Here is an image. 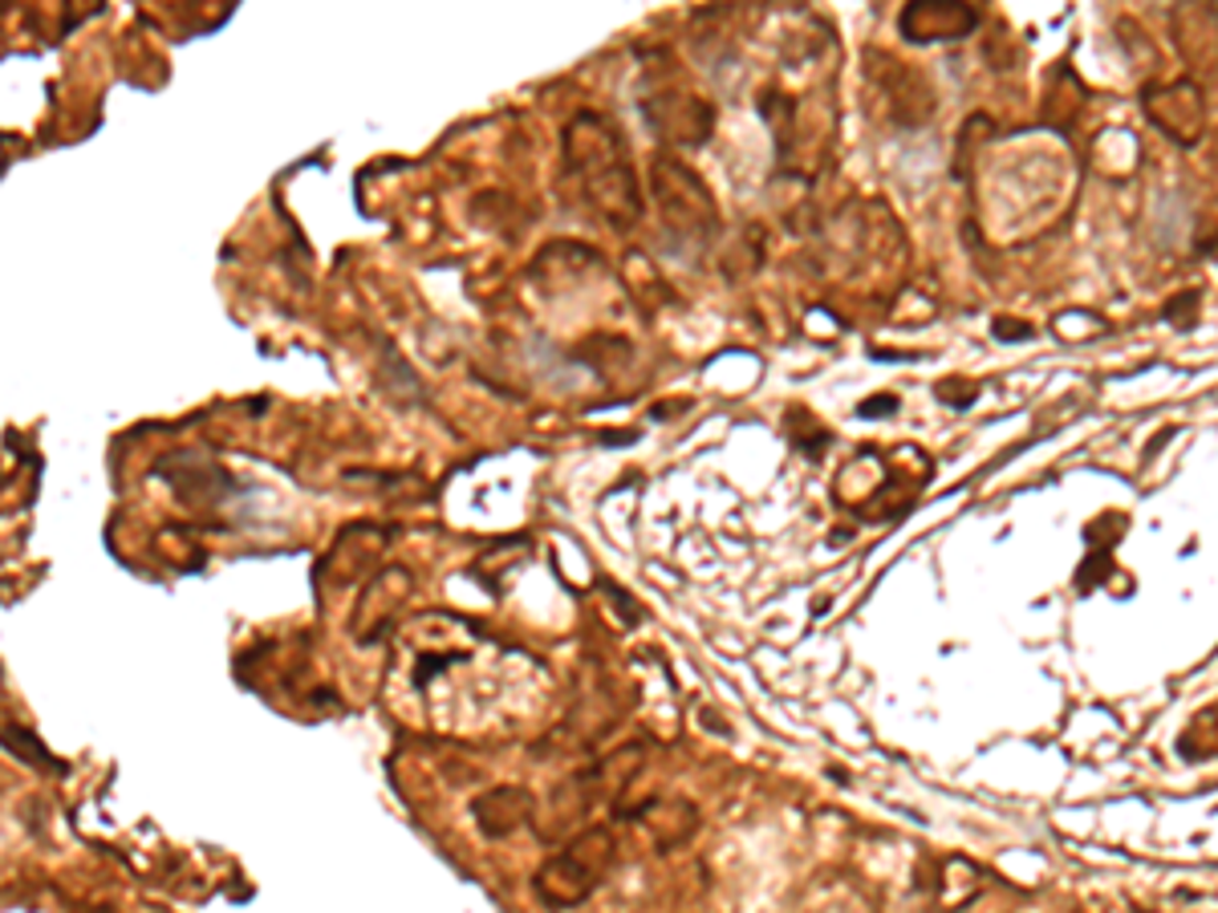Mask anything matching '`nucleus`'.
Here are the masks:
<instances>
[{"label":"nucleus","mask_w":1218,"mask_h":913,"mask_svg":"<svg viewBox=\"0 0 1218 913\" xmlns=\"http://www.w3.org/2000/svg\"><path fill=\"white\" fill-rule=\"evenodd\" d=\"M614 861V837L610 828H590L585 837H578L565 852H557L553 861L537 873V898L553 910H569L590 898L597 881L605 877Z\"/></svg>","instance_id":"nucleus-2"},{"label":"nucleus","mask_w":1218,"mask_h":913,"mask_svg":"<svg viewBox=\"0 0 1218 913\" xmlns=\"http://www.w3.org/2000/svg\"><path fill=\"white\" fill-rule=\"evenodd\" d=\"M476 816L488 837H508L512 828L532 820V792L525 788H496L476 804Z\"/></svg>","instance_id":"nucleus-6"},{"label":"nucleus","mask_w":1218,"mask_h":913,"mask_svg":"<svg viewBox=\"0 0 1218 913\" xmlns=\"http://www.w3.org/2000/svg\"><path fill=\"white\" fill-rule=\"evenodd\" d=\"M975 29V13L963 4H910L902 13V33L910 41H955Z\"/></svg>","instance_id":"nucleus-5"},{"label":"nucleus","mask_w":1218,"mask_h":913,"mask_svg":"<svg viewBox=\"0 0 1218 913\" xmlns=\"http://www.w3.org/2000/svg\"><path fill=\"white\" fill-rule=\"evenodd\" d=\"M898 411V399H881V402H861V414H893Z\"/></svg>","instance_id":"nucleus-8"},{"label":"nucleus","mask_w":1218,"mask_h":913,"mask_svg":"<svg viewBox=\"0 0 1218 913\" xmlns=\"http://www.w3.org/2000/svg\"><path fill=\"white\" fill-rule=\"evenodd\" d=\"M565 167L569 176L581 179V195L590 208H597L610 224L626 227L642 215L638 176L629 167L622 130H614L602 114H581L565 130Z\"/></svg>","instance_id":"nucleus-1"},{"label":"nucleus","mask_w":1218,"mask_h":913,"mask_svg":"<svg viewBox=\"0 0 1218 913\" xmlns=\"http://www.w3.org/2000/svg\"><path fill=\"white\" fill-rule=\"evenodd\" d=\"M995 338H1024L1028 341L1031 333L1024 326H1016V321H1012V326H1007V321H995Z\"/></svg>","instance_id":"nucleus-7"},{"label":"nucleus","mask_w":1218,"mask_h":913,"mask_svg":"<svg viewBox=\"0 0 1218 913\" xmlns=\"http://www.w3.org/2000/svg\"><path fill=\"white\" fill-rule=\"evenodd\" d=\"M646 123L670 142L682 147H699L716 130V106L699 94H682V89H666L646 98Z\"/></svg>","instance_id":"nucleus-4"},{"label":"nucleus","mask_w":1218,"mask_h":913,"mask_svg":"<svg viewBox=\"0 0 1218 913\" xmlns=\"http://www.w3.org/2000/svg\"><path fill=\"white\" fill-rule=\"evenodd\" d=\"M654 195H658V212H663L666 227L679 240L707 244L711 236H719L716 200H711L707 183L687 163L658 159L654 163Z\"/></svg>","instance_id":"nucleus-3"}]
</instances>
